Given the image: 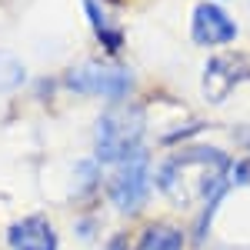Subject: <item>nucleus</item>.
<instances>
[{
    "mask_svg": "<svg viewBox=\"0 0 250 250\" xmlns=\"http://www.w3.org/2000/svg\"><path fill=\"white\" fill-rule=\"evenodd\" d=\"M230 157L217 147H187L180 154H173L170 160L160 164L157 170V187L170 197L177 207H193L204 200H217L227 190L233 177Z\"/></svg>",
    "mask_w": 250,
    "mask_h": 250,
    "instance_id": "obj_1",
    "label": "nucleus"
},
{
    "mask_svg": "<svg viewBox=\"0 0 250 250\" xmlns=\"http://www.w3.org/2000/svg\"><path fill=\"white\" fill-rule=\"evenodd\" d=\"M144 110L137 104L127 107H114L107 114L97 117V130H94V144H97V160L100 164H124L127 157L140 154V140H144Z\"/></svg>",
    "mask_w": 250,
    "mask_h": 250,
    "instance_id": "obj_2",
    "label": "nucleus"
},
{
    "mask_svg": "<svg viewBox=\"0 0 250 250\" xmlns=\"http://www.w3.org/2000/svg\"><path fill=\"white\" fill-rule=\"evenodd\" d=\"M67 87L87 97H104V100H124L134 90V74L117 63H100V60H83L80 67L67 70Z\"/></svg>",
    "mask_w": 250,
    "mask_h": 250,
    "instance_id": "obj_3",
    "label": "nucleus"
},
{
    "mask_svg": "<svg viewBox=\"0 0 250 250\" xmlns=\"http://www.w3.org/2000/svg\"><path fill=\"white\" fill-rule=\"evenodd\" d=\"M147 190H150V160L140 150V154L127 157L117 167V173L110 177L107 193H110V200L117 204V210H137L144 204Z\"/></svg>",
    "mask_w": 250,
    "mask_h": 250,
    "instance_id": "obj_4",
    "label": "nucleus"
},
{
    "mask_svg": "<svg viewBox=\"0 0 250 250\" xmlns=\"http://www.w3.org/2000/svg\"><path fill=\"white\" fill-rule=\"evenodd\" d=\"M250 80V57L247 54H217L204 67V97L210 104H224L233 87Z\"/></svg>",
    "mask_w": 250,
    "mask_h": 250,
    "instance_id": "obj_5",
    "label": "nucleus"
},
{
    "mask_svg": "<svg viewBox=\"0 0 250 250\" xmlns=\"http://www.w3.org/2000/svg\"><path fill=\"white\" fill-rule=\"evenodd\" d=\"M190 37L200 47H224V43L237 40V23H233V17L224 7H217V3L207 0V3H197L193 7Z\"/></svg>",
    "mask_w": 250,
    "mask_h": 250,
    "instance_id": "obj_6",
    "label": "nucleus"
},
{
    "mask_svg": "<svg viewBox=\"0 0 250 250\" xmlns=\"http://www.w3.org/2000/svg\"><path fill=\"white\" fill-rule=\"evenodd\" d=\"M7 244H10V250H57L60 247L54 224L40 213H30V217L17 220L7 230Z\"/></svg>",
    "mask_w": 250,
    "mask_h": 250,
    "instance_id": "obj_7",
    "label": "nucleus"
},
{
    "mask_svg": "<svg viewBox=\"0 0 250 250\" xmlns=\"http://www.w3.org/2000/svg\"><path fill=\"white\" fill-rule=\"evenodd\" d=\"M83 10H87V20H90L94 34L100 37V43H104L110 54H117V50L124 47V30L114 27V23L107 20V14L100 10V3H97V0H83Z\"/></svg>",
    "mask_w": 250,
    "mask_h": 250,
    "instance_id": "obj_8",
    "label": "nucleus"
},
{
    "mask_svg": "<svg viewBox=\"0 0 250 250\" xmlns=\"http://www.w3.org/2000/svg\"><path fill=\"white\" fill-rule=\"evenodd\" d=\"M137 250H184V233L177 227H170V224L147 227V233L140 237Z\"/></svg>",
    "mask_w": 250,
    "mask_h": 250,
    "instance_id": "obj_9",
    "label": "nucleus"
},
{
    "mask_svg": "<svg viewBox=\"0 0 250 250\" xmlns=\"http://www.w3.org/2000/svg\"><path fill=\"white\" fill-rule=\"evenodd\" d=\"M23 80H27V70H23V63H20L14 54L0 50V94H10V90H17Z\"/></svg>",
    "mask_w": 250,
    "mask_h": 250,
    "instance_id": "obj_10",
    "label": "nucleus"
},
{
    "mask_svg": "<svg viewBox=\"0 0 250 250\" xmlns=\"http://www.w3.org/2000/svg\"><path fill=\"white\" fill-rule=\"evenodd\" d=\"M107 250H130V244H127V237H114V240L107 244Z\"/></svg>",
    "mask_w": 250,
    "mask_h": 250,
    "instance_id": "obj_11",
    "label": "nucleus"
},
{
    "mask_svg": "<svg viewBox=\"0 0 250 250\" xmlns=\"http://www.w3.org/2000/svg\"><path fill=\"white\" fill-rule=\"evenodd\" d=\"M250 177V160L247 164H240V167H237V180H247Z\"/></svg>",
    "mask_w": 250,
    "mask_h": 250,
    "instance_id": "obj_12",
    "label": "nucleus"
}]
</instances>
